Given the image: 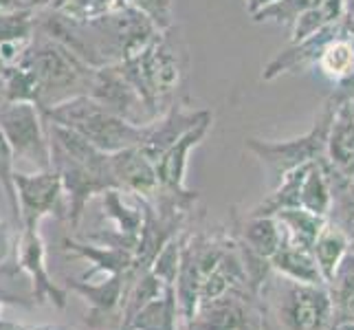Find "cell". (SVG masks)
I'll list each match as a JSON object with an SVG mask.
<instances>
[{"instance_id": "cell-1", "label": "cell", "mask_w": 354, "mask_h": 330, "mask_svg": "<svg viewBox=\"0 0 354 330\" xmlns=\"http://www.w3.org/2000/svg\"><path fill=\"white\" fill-rule=\"evenodd\" d=\"M38 86V108H51L80 95H88L95 77L93 66L59 42L35 31L22 62Z\"/></svg>"}, {"instance_id": "cell-2", "label": "cell", "mask_w": 354, "mask_h": 330, "mask_svg": "<svg viewBox=\"0 0 354 330\" xmlns=\"http://www.w3.org/2000/svg\"><path fill=\"white\" fill-rule=\"evenodd\" d=\"M46 121L57 126H64L80 132L84 139H88L97 150L106 154H115L128 148H139L148 139L150 124L137 126L121 119L102 108L93 97L80 95L66 100L57 106L40 110Z\"/></svg>"}, {"instance_id": "cell-3", "label": "cell", "mask_w": 354, "mask_h": 330, "mask_svg": "<svg viewBox=\"0 0 354 330\" xmlns=\"http://www.w3.org/2000/svg\"><path fill=\"white\" fill-rule=\"evenodd\" d=\"M335 106L337 100L335 95L326 102L322 115L317 117L315 126L297 139L288 141H262V139H247V150L258 156V161L264 165V169L275 181L288 174L290 169L299 165L322 161L326 156V141H328V130H330L333 117H335Z\"/></svg>"}, {"instance_id": "cell-4", "label": "cell", "mask_w": 354, "mask_h": 330, "mask_svg": "<svg viewBox=\"0 0 354 330\" xmlns=\"http://www.w3.org/2000/svg\"><path fill=\"white\" fill-rule=\"evenodd\" d=\"M0 132L5 134L16 169L27 165L31 172L51 169V143L40 108L31 102L0 104Z\"/></svg>"}, {"instance_id": "cell-5", "label": "cell", "mask_w": 354, "mask_h": 330, "mask_svg": "<svg viewBox=\"0 0 354 330\" xmlns=\"http://www.w3.org/2000/svg\"><path fill=\"white\" fill-rule=\"evenodd\" d=\"M88 97H93L108 113H113L137 126H148L158 117L150 108V104L143 100V95L137 91V86L128 80L119 62L95 71Z\"/></svg>"}, {"instance_id": "cell-6", "label": "cell", "mask_w": 354, "mask_h": 330, "mask_svg": "<svg viewBox=\"0 0 354 330\" xmlns=\"http://www.w3.org/2000/svg\"><path fill=\"white\" fill-rule=\"evenodd\" d=\"M14 187L18 196L20 227H40L46 216L66 218L64 187L55 169L40 172H14Z\"/></svg>"}, {"instance_id": "cell-7", "label": "cell", "mask_w": 354, "mask_h": 330, "mask_svg": "<svg viewBox=\"0 0 354 330\" xmlns=\"http://www.w3.org/2000/svg\"><path fill=\"white\" fill-rule=\"evenodd\" d=\"M212 121H214V115L209 113L201 121V124H196L192 130H187L176 143L169 145V148L154 161L158 192L165 194V196L178 199L180 203H185L189 207H194V203H196V199H198V192H192L185 185L189 154L194 148H198V145L203 143V139L207 137V132L212 130Z\"/></svg>"}, {"instance_id": "cell-8", "label": "cell", "mask_w": 354, "mask_h": 330, "mask_svg": "<svg viewBox=\"0 0 354 330\" xmlns=\"http://www.w3.org/2000/svg\"><path fill=\"white\" fill-rule=\"evenodd\" d=\"M279 322L288 330H326L333 326V300L328 284L317 286L286 279L279 300Z\"/></svg>"}, {"instance_id": "cell-9", "label": "cell", "mask_w": 354, "mask_h": 330, "mask_svg": "<svg viewBox=\"0 0 354 330\" xmlns=\"http://www.w3.org/2000/svg\"><path fill=\"white\" fill-rule=\"evenodd\" d=\"M16 266L29 277L31 302L33 304H53L57 309L66 306V293L53 284L46 268V247L40 236V227H20L16 240Z\"/></svg>"}, {"instance_id": "cell-10", "label": "cell", "mask_w": 354, "mask_h": 330, "mask_svg": "<svg viewBox=\"0 0 354 330\" xmlns=\"http://www.w3.org/2000/svg\"><path fill=\"white\" fill-rule=\"evenodd\" d=\"M335 117L326 141L322 163L330 178H350L354 174V100L335 93Z\"/></svg>"}, {"instance_id": "cell-11", "label": "cell", "mask_w": 354, "mask_h": 330, "mask_svg": "<svg viewBox=\"0 0 354 330\" xmlns=\"http://www.w3.org/2000/svg\"><path fill=\"white\" fill-rule=\"evenodd\" d=\"M212 110L201 108V110H189L183 104H172L163 117H156L152 124H150V132H148V139L143 141V145H139L141 152L150 158L154 163L158 156H161L169 145L176 143L183 134L187 130H192L196 124L209 115Z\"/></svg>"}, {"instance_id": "cell-12", "label": "cell", "mask_w": 354, "mask_h": 330, "mask_svg": "<svg viewBox=\"0 0 354 330\" xmlns=\"http://www.w3.org/2000/svg\"><path fill=\"white\" fill-rule=\"evenodd\" d=\"M111 165L119 190L137 194V196H143L148 201L156 196V169L150 158L141 152V148H128L111 154Z\"/></svg>"}, {"instance_id": "cell-13", "label": "cell", "mask_w": 354, "mask_h": 330, "mask_svg": "<svg viewBox=\"0 0 354 330\" xmlns=\"http://www.w3.org/2000/svg\"><path fill=\"white\" fill-rule=\"evenodd\" d=\"M337 31H339V22L326 24L324 29H319L315 35H310V38L295 42V44H290L288 48H284V51H279L271 59V62L266 64V68L262 73V80L271 82V80H275L279 75H284V73L315 64L317 55H319V51H322V46L330 40Z\"/></svg>"}, {"instance_id": "cell-14", "label": "cell", "mask_w": 354, "mask_h": 330, "mask_svg": "<svg viewBox=\"0 0 354 330\" xmlns=\"http://www.w3.org/2000/svg\"><path fill=\"white\" fill-rule=\"evenodd\" d=\"M268 264H271L273 271H277L286 279H292V282L317 284V286L326 284V279L319 271V266H317V260L310 249H301L282 240L279 249L268 258Z\"/></svg>"}, {"instance_id": "cell-15", "label": "cell", "mask_w": 354, "mask_h": 330, "mask_svg": "<svg viewBox=\"0 0 354 330\" xmlns=\"http://www.w3.org/2000/svg\"><path fill=\"white\" fill-rule=\"evenodd\" d=\"M273 216L279 223V227H282L284 242L295 244V247H301V249H310V251H313L317 236H319V231L328 223L326 216L306 212V210H301V207H286V210H279Z\"/></svg>"}, {"instance_id": "cell-16", "label": "cell", "mask_w": 354, "mask_h": 330, "mask_svg": "<svg viewBox=\"0 0 354 330\" xmlns=\"http://www.w3.org/2000/svg\"><path fill=\"white\" fill-rule=\"evenodd\" d=\"M348 251H350V234L341 225H335V220L328 218L326 227L319 231V236H317L313 244V255L326 279V284L335 277L337 268Z\"/></svg>"}, {"instance_id": "cell-17", "label": "cell", "mask_w": 354, "mask_h": 330, "mask_svg": "<svg viewBox=\"0 0 354 330\" xmlns=\"http://www.w3.org/2000/svg\"><path fill=\"white\" fill-rule=\"evenodd\" d=\"M333 183L330 176H328L326 167L322 161H315L306 167L299 185V196H297V205L301 210L313 212L330 218L333 214Z\"/></svg>"}, {"instance_id": "cell-18", "label": "cell", "mask_w": 354, "mask_h": 330, "mask_svg": "<svg viewBox=\"0 0 354 330\" xmlns=\"http://www.w3.org/2000/svg\"><path fill=\"white\" fill-rule=\"evenodd\" d=\"M240 234H242L244 247L264 260L271 258L284 240L282 227H279L275 216H251L249 214L240 227Z\"/></svg>"}, {"instance_id": "cell-19", "label": "cell", "mask_w": 354, "mask_h": 330, "mask_svg": "<svg viewBox=\"0 0 354 330\" xmlns=\"http://www.w3.org/2000/svg\"><path fill=\"white\" fill-rule=\"evenodd\" d=\"M328 291L333 300V326L354 324V251H348L341 260Z\"/></svg>"}, {"instance_id": "cell-20", "label": "cell", "mask_w": 354, "mask_h": 330, "mask_svg": "<svg viewBox=\"0 0 354 330\" xmlns=\"http://www.w3.org/2000/svg\"><path fill=\"white\" fill-rule=\"evenodd\" d=\"M124 279L126 275H111L104 277L102 282H75V279H68V286H73V291H77L80 295L86 297L95 311L108 313L121 302Z\"/></svg>"}, {"instance_id": "cell-21", "label": "cell", "mask_w": 354, "mask_h": 330, "mask_svg": "<svg viewBox=\"0 0 354 330\" xmlns=\"http://www.w3.org/2000/svg\"><path fill=\"white\" fill-rule=\"evenodd\" d=\"M126 0H51V7L62 16L77 22H93L108 16L111 11L124 5Z\"/></svg>"}, {"instance_id": "cell-22", "label": "cell", "mask_w": 354, "mask_h": 330, "mask_svg": "<svg viewBox=\"0 0 354 330\" xmlns=\"http://www.w3.org/2000/svg\"><path fill=\"white\" fill-rule=\"evenodd\" d=\"M322 0H275L273 5L260 9L258 14H253V22H282L292 24L304 11L319 7Z\"/></svg>"}, {"instance_id": "cell-23", "label": "cell", "mask_w": 354, "mask_h": 330, "mask_svg": "<svg viewBox=\"0 0 354 330\" xmlns=\"http://www.w3.org/2000/svg\"><path fill=\"white\" fill-rule=\"evenodd\" d=\"M14 172H16L14 152H11L5 134L0 132V187L5 192V199L9 203V212L14 216V223L20 231V212H18V196H16V187H14Z\"/></svg>"}, {"instance_id": "cell-24", "label": "cell", "mask_w": 354, "mask_h": 330, "mask_svg": "<svg viewBox=\"0 0 354 330\" xmlns=\"http://www.w3.org/2000/svg\"><path fill=\"white\" fill-rule=\"evenodd\" d=\"M35 33V9L0 11V42L33 38Z\"/></svg>"}, {"instance_id": "cell-25", "label": "cell", "mask_w": 354, "mask_h": 330, "mask_svg": "<svg viewBox=\"0 0 354 330\" xmlns=\"http://www.w3.org/2000/svg\"><path fill=\"white\" fill-rule=\"evenodd\" d=\"M130 3L139 11H143V14L154 22V27L158 31H167L174 27L172 0H130Z\"/></svg>"}, {"instance_id": "cell-26", "label": "cell", "mask_w": 354, "mask_h": 330, "mask_svg": "<svg viewBox=\"0 0 354 330\" xmlns=\"http://www.w3.org/2000/svg\"><path fill=\"white\" fill-rule=\"evenodd\" d=\"M16 240H18V234L7 220L0 216V264L7 262V258L11 255V251L16 249Z\"/></svg>"}, {"instance_id": "cell-27", "label": "cell", "mask_w": 354, "mask_h": 330, "mask_svg": "<svg viewBox=\"0 0 354 330\" xmlns=\"http://www.w3.org/2000/svg\"><path fill=\"white\" fill-rule=\"evenodd\" d=\"M341 29L354 35V0H344V16L339 20Z\"/></svg>"}, {"instance_id": "cell-28", "label": "cell", "mask_w": 354, "mask_h": 330, "mask_svg": "<svg viewBox=\"0 0 354 330\" xmlns=\"http://www.w3.org/2000/svg\"><path fill=\"white\" fill-rule=\"evenodd\" d=\"M18 9H33L22 0H0V11H18Z\"/></svg>"}, {"instance_id": "cell-29", "label": "cell", "mask_w": 354, "mask_h": 330, "mask_svg": "<svg viewBox=\"0 0 354 330\" xmlns=\"http://www.w3.org/2000/svg\"><path fill=\"white\" fill-rule=\"evenodd\" d=\"M273 3H275V0H247V11L253 16V14H258L260 9L273 5Z\"/></svg>"}, {"instance_id": "cell-30", "label": "cell", "mask_w": 354, "mask_h": 330, "mask_svg": "<svg viewBox=\"0 0 354 330\" xmlns=\"http://www.w3.org/2000/svg\"><path fill=\"white\" fill-rule=\"evenodd\" d=\"M0 330H27V328H24V326H18V324L9 322V320H3V317H0Z\"/></svg>"}, {"instance_id": "cell-31", "label": "cell", "mask_w": 354, "mask_h": 330, "mask_svg": "<svg viewBox=\"0 0 354 330\" xmlns=\"http://www.w3.org/2000/svg\"><path fill=\"white\" fill-rule=\"evenodd\" d=\"M333 330H354V324H337L333 326Z\"/></svg>"}, {"instance_id": "cell-32", "label": "cell", "mask_w": 354, "mask_h": 330, "mask_svg": "<svg viewBox=\"0 0 354 330\" xmlns=\"http://www.w3.org/2000/svg\"><path fill=\"white\" fill-rule=\"evenodd\" d=\"M35 5H38V9H40V7H46V5H51V0H35Z\"/></svg>"}, {"instance_id": "cell-33", "label": "cell", "mask_w": 354, "mask_h": 330, "mask_svg": "<svg viewBox=\"0 0 354 330\" xmlns=\"http://www.w3.org/2000/svg\"><path fill=\"white\" fill-rule=\"evenodd\" d=\"M22 3H27V5L33 7V9H38V5H35V0H22Z\"/></svg>"}, {"instance_id": "cell-34", "label": "cell", "mask_w": 354, "mask_h": 330, "mask_svg": "<svg viewBox=\"0 0 354 330\" xmlns=\"http://www.w3.org/2000/svg\"><path fill=\"white\" fill-rule=\"evenodd\" d=\"M5 102V93H3V82H0V104Z\"/></svg>"}, {"instance_id": "cell-35", "label": "cell", "mask_w": 354, "mask_h": 330, "mask_svg": "<svg viewBox=\"0 0 354 330\" xmlns=\"http://www.w3.org/2000/svg\"><path fill=\"white\" fill-rule=\"evenodd\" d=\"M0 315H3V306H0Z\"/></svg>"}, {"instance_id": "cell-36", "label": "cell", "mask_w": 354, "mask_h": 330, "mask_svg": "<svg viewBox=\"0 0 354 330\" xmlns=\"http://www.w3.org/2000/svg\"><path fill=\"white\" fill-rule=\"evenodd\" d=\"M126 3H130V0H126Z\"/></svg>"}]
</instances>
